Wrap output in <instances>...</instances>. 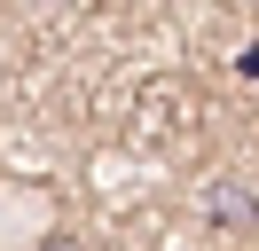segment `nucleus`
<instances>
[{
    "mask_svg": "<svg viewBox=\"0 0 259 251\" xmlns=\"http://www.w3.org/2000/svg\"><path fill=\"white\" fill-rule=\"evenodd\" d=\"M32 251H79V243H71V235H39Z\"/></svg>",
    "mask_w": 259,
    "mask_h": 251,
    "instance_id": "nucleus-1",
    "label": "nucleus"
}]
</instances>
